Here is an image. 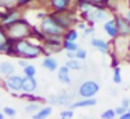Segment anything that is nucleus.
<instances>
[{
	"instance_id": "f257e3e1",
	"label": "nucleus",
	"mask_w": 130,
	"mask_h": 119,
	"mask_svg": "<svg viewBox=\"0 0 130 119\" xmlns=\"http://www.w3.org/2000/svg\"><path fill=\"white\" fill-rule=\"evenodd\" d=\"M31 29H32V25L29 24V21L21 17L15 23H13L9 27H6L4 31L7 34V38H11V39H14L17 42L20 39L31 37Z\"/></svg>"
},
{
	"instance_id": "f03ea898",
	"label": "nucleus",
	"mask_w": 130,
	"mask_h": 119,
	"mask_svg": "<svg viewBox=\"0 0 130 119\" xmlns=\"http://www.w3.org/2000/svg\"><path fill=\"white\" fill-rule=\"evenodd\" d=\"M15 48V56L24 57V59H35L42 53V45H37V43L31 42L28 38L20 39L14 43Z\"/></svg>"
},
{
	"instance_id": "7ed1b4c3",
	"label": "nucleus",
	"mask_w": 130,
	"mask_h": 119,
	"mask_svg": "<svg viewBox=\"0 0 130 119\" xmlns=\"http://www.w3.org/2000/svg\"><path fill=\"white\" fill-rule=\"evenodd\" d=\"M39 29L46 35V37H51V35H60L63 37L66 29H63L62 27L57 24V21L52 17L51 14H48L45 18L41 20V24H39Z\"/></svg>"
},
{
	"instance_id": "20e7f679",
	"label": "nucleus",
	"mask_w": 130,
	"mask_h": 119,
	"mask_svg": "<svg viewBox=\"0 0 130 119\" xmlns=\"http://www.w3.org/2000/svg\"><path fill=\"white\" fill-rule=\"evenodd\" d=\"M62 48H63V37H60V35L46 37V39L42 42V53L45 56L59 53Z\"/></svg>"
},
{
	"instance_id": "39448f33",
	"label": "nucleus",
	"mask_w": 130,
	"mask_h": 119,
	"mask_svg": "<svg viewBox=\"0 0 130 119\" xmlns=\"http://www.w3.org/2000/svg\"><path fill=\"white\" fill-rule=\"evenodd\" d=\"M81 17L84 21H88V23L92 25V24L98 23V21H104L108 18V9L102 4H95L91 11L88 13H81Z\"/></svg>"
},
{
	"instance_id": "423d86ee",
	"label": "nucleus",
	"mask_w": 130,
	"mask_h": 119,
	"mask_svg": "<svg viewBox=\"0 0 130 119\" xmlns=\"http://www.w3.org/2000/svg\"><path fill=\"white\" fill-rule=\"evenodd\" d=\"M51 16L57 21V24H59L63 29L71 28L73 24L76 23V14H74L70 9L64 10V11H52Z\"/></svg>"
},
{
	"instance_id": "0eeeda50",
	"label": "nucleus",
	"mask_w": 130,
	"mask_h": 119,
	"mask_svg": "<svg viewBox=\"0 0 130 119\" xmlns=\"http://www.w3.org/2000/svg\"><path fill=\"white\" fill-rule=\"evenodd\" d=\"M99 84L94 80H87L83 81L78 87V95L81 98H94V95H96V93L99 91Z\"/></svg>"
},
{
	"instance_id": "6e6552de",
	"label": "nucleus",
	"mask_w": 130,
	"mask_h": 119,
	"mask_svg": "<svg viewBox=\"0 0 130 119\" xmlns=\"http://www.w3.org/2000/svg\"><path fill=\"white\" fill-rule=\"evenodd\" d=\"M23 17V14H21L20 9H14V7H11V9H6V11L0 13V25L3 27V28H6V27H9L10 24L15 23L17 20H20V18Z\"/></svg>"
},
{
	"instance_id": "1a4fd4ad",
	"label": "nucleus",
	"mask_w": 130,
	"mask_h": 119,
	"mask_svg": "<svg viewBox=\"0 0 130 119\" xmlns=\"http://www.w3.org/2000/svg\"><path fill=\"white\" fill-rule=\"evenodd\" d=\"M116 27L120 38H129L130 37V20L126 16H116L115 17Z\"/></svg>"
},
{
	"instance_id": "9d476101",
	"label": "nucleus",
	"mask_w": 130,
	"mask_h": 119,
	"mask_svg": "<svg viewBox=\"0 0 130 119\" xmlns=\"http://www.w3.org/2000/svg\"><path fill=\"white\" fill-rule=\"evenodd\" d=\"M4 84L13 93H21V87H23V76H18V74H11V76H7L4 80Z\"/></svg>"
},
{
	"instance_id": "9b49d317",
	"label": "nucleus",
	"mask_w": 130,
	"mask_h": 119,
	"mask_svg": "<svg viewBox=\"0 0 130 119\" xmlns=\"http://www.w3.org/2000/svg\"><path fill=\"white\" fill-rule=\"evenodd\" d=\"M73 97L69 93H60L56 94V95H51V98H48V101L51 102L52 105H70Z\"/></svg>"
},
{
	"instance_id": "f8f14e48",
	"label": "nucleus",
	"mask_w": 130,
	"mask_h": 119,
	"mask_svg": "<svg viewBox=\"0 0 130 119\" xmlns=\"http://www.w3.org/2000/svg\"><path fill=\"white\" fill-rule=\"evenodd\" d=\"M38 88V81L35 76H24L23 77V87L21 93H35Z\"/></svg>"
},
{
	"instance_id": "ddd939ff",
	"label": "nucleus",
	"mask_w": 130,
	"mask_h": 119,
	"mask_svg": "<svg viewBox=\"0 0 130 119\" xmlns=\"http://www.w3.org/2000/svg\"><path fill=\"white\" fill-rule=\"evenodd\" d=\"M104 29H105V32H106V35L109 38H113V39H115V38L119 37V32H118V27H116L115 18H110V20L105 21Z\"/></svg>"
},
{
	"instance_id": "4468645a",
	"label": "nucleus",
	"mask_w": 130,
	"mask_h": 119,
	"mask_svg": "<svg viewBox=\"0 0 130 119\" xmlns=\"http://www.w3.org/2000/svg\"><path fill=\"white\" fill-rule=\"evenodd\" d=\"M57 79H59V81L63 83V84H70V83H71V79H70V69H69L66 65L57 69Z\"/></svg>"
},
{
	"instance_id": "2eb2a0df",
	"label": "nucleus",
	"mask_w": 130,
	"mask_h": 119,
	"mask_svg": "<svg viewBox=\"0 0 130 119\" xmlns=\"http://www.w3.org/2000/svg\"><path fill=\"white\" fill-rule=\"evenodd\" d=\"M14 43H15L14 39H11V38H7L6 42H4L3 45H0V53H3V55H13V56H15Z\"/></svg>"
},
{
	"instance_id": "dca6fc26",
	"label": "nucleus",
	"mask_w": 130,
	"mask_h": 119,
	"mask_svg": "<svg viewBox=\"0 0 130 119\" xmlns=\"http://www.w3.org/2000/svg\"><path fill=\"white\" fill-rule=\"evenodd\" d=\"M70 2L71 0H51L49 4L52 6L53 11H64V10H69Z\"/></svg>"
},
{
	"instance_id": "f3484780",
	"label": "nucleus",
	"mask_w": 130,
	"mask_h": 119,
	"mask_svg": "<svg viewBox=\"0 0 130 119\" xmlns=\"http://www.w3.org/2000/svg\"><path fill=\"white\" fill-rule=\"evenodd\" d=\"M96 105V99L94 98H81L80 101H76L73 104L69 105V108L74 109V108H87V107H94Z\"/></svg>"
},
{
	"instance_id": "a211bd4d",
	"label": "nucleus",
	"mask_w": 130,
	"mask_h": 119,
	"mask_svg": "<svg viewBox=\"0 0 130 119\" xmlns=\"http://www.w3.org/2000/svg\"><path fill=\"white\" fill-rule=\"evenodd\" d=\"M42 67H45L46 70H49V71H55V70L59 69V65H57V60L55 59V57H52V55H49V56L43 57Z\"/></svg>"
},
{
	"instance_id": "6ab92c4d",
	"label": "nucleus",
	"mask_w": 130,
	"mask_h": 119,
	"mask_svg": "<svg viewBox=\"0 0 130 119\" xmlns=\"http://www.w3.org/2000/svg\"><path fill=\"white\" fill-rule=\"evenodd\" d=\"M91 45H92L94 48L99 49L104 55L109 52V42L101 39V38H94V39H91Z\"/></svg>"
},
{
	"instance_id": "aec40b11",
	"label": "nucleus",
	"mask_w": 130,
	"mask_h": 119,
	"mask_svg": "<svg viewBox=\"0 0 130 119\" xmlns=\"http://www.w3.org/2000/svg\"><path fill=\"white\" fill-rule=\"evenodd\" d=\"M15 73V66L13 65L11 62H2L0 63V74H3L4 77L11 76V74Z\"/></svg>"
},
{
	"instance_id": "412c9836",
	"label": "nucleus",
	"mask_w": 130,
	"mask_h": 119,
	"mask_svg": "<svg viewBox=\"0 0 130 119\" xmlns=\"http://www.w3.org/2000/svg\"><path fill=\"white\" fill-rule=\"evenodd\" d=\"M77 7L81 13H88L95 7V4L91 0H77Z\"/></svg>"
},
{
	"instance_id": "4be33fe9",
	"label": "nucleus",
	"mask_w": 130,
	"mask_h": 119,
	"mask_svg": "<svg viewBox=\"0 0 130 119\" xmlns=\"http://www.w3.org/2000/svg\"><path fill=\"white\" fill-rule=\"evenodd\" d=\"M66 66H67L70 70H81L83 69V60L81 59H77V57H73V59H69L66 62Z\"/></svg>"
},
{
	"instance_id": "5701e85b",
	"label": "nucleus",
	"mask_w": 130,
	"mask_h": 119,
	"mask_svg": "<svg viewBox=\"0 0 130 119\" xmlns=\"http://www.w3.org/2000/svg\"><path fill=\"white\" fill-rule=\"evenodd\" d=\"M52 107H42L38 112H35V113H32V118L34 119H43V118H46V116H49L52 113Z\"/></svg>"
},
{
	"instance_id": "b1692460",
	"label": "nucleus",
	"mask_w": 130,
	"mask_h": 119,
	"mask_svg": "<svg viewBox=\"0 0 130 119\" xmlns=\"http://www.w3.org/2000/svg\"><path fill=\"white\" fill-rule=\"evenodd\" d=\"M41 101H31L25 108H24V112L25 113H35L41 109Z\"/></svg>"
},
{
	"instance_id": "393cba45",
	"label": "nucleus",
	"mask_w": 130,
	"mask_h": 119,
	"mask_svg": "<svg viewBox=\"0 0 130 119\" xmlns=\"http://www.w3.org/2000/svg\"><path fill=\"white\" fill-rule=\"evenodd\" d=\"M77 38H78V31H77L76 28H69L64 31V34H63V39H69V41H77Z\"/></svg>"
},
{
	"instance_id": "a878e982",
	"label": "nucleus",
	"mask_w": 130,
	"mask_h": 119,
	"mask_svg": "<svg viewBox=\"0 0 130 119\" xmlns=\"http://www.w3.org/2000/svg\"><path fill=\"white\" fill-rule=\"evenodd\" d=\"M80 46L76 43V41H69V39H63V49L64 51H77Z\"/></svg>"
},
{
	"instance_id": "bb28decb",
	"label": "nucleus",
	"mask_w": 130,
	"mask_h": 119,
	"mask_svg": "<svg viewBox=\"0 0 130 119\" xmlns=\"http://www.w3.org/2000/svg\"><path fill=\"white\" fill-rule=\"evenodd\" d=\"M112 80H113L115 84H120V83H122V69H120V66H115Z\"/></svg>"
},
{
	"instance_id": "cd10ccee",
	"label": "nucleus",
	"mask_w": 130,
	"mask_h": 119,
	"mask_svg": "<svg viewBox=\"0 0 130 119\" xmlns=\"http://www.w3.org/2000/svg\"><path fill=\"white\" fill-rule=\"evenodd\" d=\"M23 70H24V74L25 76H35L37 74V67H35L34 65H27L25 67H23Z\"/></svg>"
},
{
	"instance_id": "c85d7f7f",
	"label": "nucleus",
	"mask_w": 130,
	"mask_h": 119,
	"mask_svg": "<svg viewBox=\"0 0 130 119\" xmlns=\"http://www.w3.org/2000/svg\"><path fill=\"white\" fill-rule=\"evenodd\" d=\"M102 119H113L116 116V112H115V109H108V111H105V112H102Z\"/></svg>"
},
{
	"instance_id": "c756f323",
	"label": "nucleus",
	"mask_w": 130,
	"mask_h": 119,
	"mask_svg": "<svg viewBox=\"0 0 130 119\" xmlns=\"http://www.w3.org/2000/svg\"><path fill=\"white\" fill-rule=\"evenodd\" d=\"M59 115H60V118H63V119H66V118H71V116L74 115V111L71 109V108H70V109H63V111H60Z\"/></svg>"
},
{
	"instance_id": "7c9ffc66",
	"label": "nucleus",
	"mask_w": 130,
	"mask_h": 119,
	"mask_svg": "<svg viewBox=\"0 0 130 119\" xmlns=\"http://www.w3.org/2000/svg\"><path fill=\"white\" fill-rule=\"evenodd\" d=\"M76 57H77V59H81V60H85V59H87V51H85V49L78 48L76 51Z\"/></svg>"
},
{
	"instance_id": "2f4dec72",
	"label": "nucleus",
	"mask_w": 130,
	"mask_h": 119,
	"mask_svg": "<svg viewBox=\"0 0 130 119\" xmlns=\"http://www.w3.org/2000/svg\"><path fill=\"white\" fill-rule=\"evenodd\" d=\"M6 41H7V34H6V31H4L3 27L0 25V45H3Z\"/></svg>"
},
{
	"instance_id": "473e14b6",
	"label": "nucleus",
	"mask_w": 130,
	"mask_h": 119,
	"mask_svg": "<svg viewBox=\"0 0 130 119\" xmlns=\"http://www.w3.org/2000/svg\"><path fill=\"white\" fill-rule=\"evenodd\" d=\"M3 112H4V115H7V116H14L15 115V109L11 107H4Z\"/></svg>"
},
{
	"instance_id": "72a5a7b5",
	"label": "nucleus",
	"mask_w": 130,
	"mask_h": 119,
	"mask_svg": "<svg viewBox=\"0 0 130 119\" xmlns=\"http://www.w3.org/2000/svg\"><path fill=\"white\" fill-rule=\"evenodd\" d=\"M32 2H35V0H17V4H15V6L17 7H24V6H27V4L32 3Z\"/></svg>"
},
{
	"instance_id": "f704fd0d",
	"label": "nucleus",
	"mask_w": 130,
	"mask_h": 119,
	"mask_svg": "<svg viewBox=\"0 0 130 119\" xmlns=\"http://www.w3.org/2000/svg\"><path fill=\"white\" fill-rule=\"evenodd\" d=\"M126 109H127V108H124L123 105H120V107H116V108H115V112H116V115H119V116H120L122 113H124V112H126Z\"/></svg>"
},
{
	"instance_id": "c9c22d12",
	"label": "nucleus",
	"mask_w": 130,
	"mask_h": 119,
	"mask_svg": "<svg viewBox=\"0 0 130 119\" xmlns=\"http://www.w3.org/2000/svg\"><path fill=\"white\" fill-rule=\"evenodd\" d=\"M83 31H84V35H92L95 32V29H94V27H85Z\"/></svg>"
},
{
	"instance_id": "e433bc0d",
	"label": "nucleus",
	"mask_w": 130,
	"mask_h": 119,
	"mask_svg": "<svg viewBox=\"0 0 130 119\" xmlns=\"http://www.w3.org/2000/svg\"><path fill=\"white\" fill-rule=\"evenodd\" d=\"M119 118H120V119H130V108H127L126 112L122 113V115L119 116Z\"/></svg>"
},
{
	"instance_id": "4c0bfd02",
	"label": "nucleus",
	"mask_w": 130,
	"mask_h": 119,
	"mask_svg": "<svg viewBox=\"0 0 130 119\" xmlns=\"http://www.w3.org/2000/svg\"><path fill=\"white\" fill-rule=\"evenodd\" d=\"M66 56H67V59L76 57V51H66Z\"/></svg>"
},
{
	"instance_id": "58836bf2",
	"label": "nucleus",
	"mask_w": 130,
	"mask_h": 119,
	"mask_svg": "<svg viewBox=\"0 0 130 119\" xmlns=\"http://www.w3.org/2000/svg\"><path fill=\"white\" fill-rule=\"evenodd\" d=\"M122 105L124 108H130V98H123L122 99Z\"/></svg>"
},
{
	"instance_id": "ea45409f",
	"label": "nucleus",
	"mask_w": 130,
	"mask_h": 119,
	"mask_svg": "<svg viewBox=\"0 0 130 119\" xmlns=\"http://www.w3.org/2000/svg\"><path fill=\"white\" fill-rule=\"evenodd\" d=\"M25 60H27V59H24V57H23V59H21V60H20V62H18V65H20V66H21V67H25V66H27V65H28V63H27V62H25Z\"/></svg>"
},
{
	"instance_id": "a19ab883",
	"label": "nucleus",
	"mask_w": 130,
	"mask_h": 119,
	"mask_svg": "<svg viewBox=\"0 0 130 119\" xmlns=\"http://www.w3.org/2000/svg\"><path fill=\"white\" fill-rule=\"evenodd\" d=\"M85 27H87V24H85V23H77V28H80V29H84Z\"/></svg>"
},
{
	"instance_id": "79ce46f5",
	"label": "nucleus",
	"mask_w": 130,
	"mask_h": 119,
	"mask_svg": "<svg viewBox=\"0 0 130 119\" xmlns=\"http://www.w3.org/2000/svg\"><path fill=\"white\" fill-rule=\"evenodd\" d=\"M127 52L130 53V37H129V39H127Z\"/></svg>"
},
{
	"instance_id": "37998d69",
	"label": "nucleus",
	"mask_w": 130,
	"mask_h": 119,
	"mask_svg": "<svg viewBox=\"0 0 130 119\" xmlns=\"http://www.w3.org/2000/svg\"><path fill=\"white\" fill-rule=\"evenodd\" d=\"M124 16H126V17L130 20V9H127V11H126V14H124Z\"/></svg>"
},
{
	"instance_id": "c03bdc74",
	"label": "nucleus",
	"mask_w": 130,
	"mask_h": 119,
	"mask_svg": "<svg viewBox=\"0 0 130 119\" xmlns=\"http://www.w3.org/2000/svg\"><path fill=\"white\" fill-rule=\"evenodd\" d=\"M4 118V112H0V119H3Z\"/></svg>"
},
{
	"instance_id": "a18cd8bd",
	"label": "nucleus",
	"mask_w": 130,
	"mask_h": 119,
	"mask_svg": "<svg viewBox=\"0 0 130 119\" xmlns=\"http://www.w3.org/2000/svg\"><path fill=\"white\" fill-rule=\"evenodd\" d=\"M127 6H129V9H130V0H127Z\"/></svg>"
}]
</instances>
